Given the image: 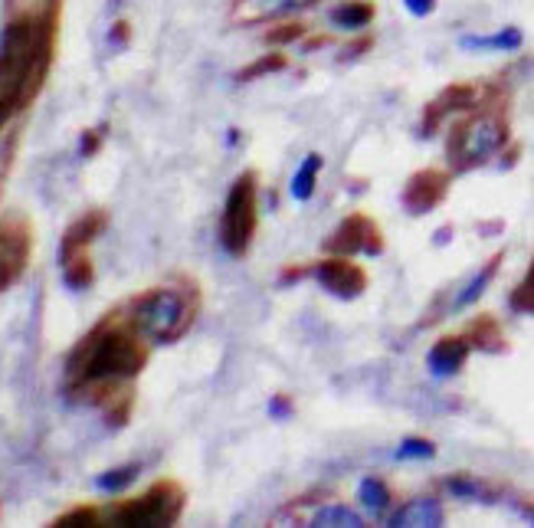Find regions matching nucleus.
Masks as SVG:
<instances>
[{"mask_svg":"<svg viewBox=\"0 0 534 528\" xmlns=\"http://www.w3.org/2000/svg\"><path fill=\"white\" fill-rule=\"evenodd\" d=\"M33 260V224L27 214L10 210L0 217V296L14 289Z\"/></svg>","mask_w":534,"mask_h":528,"instance_id":"nucleus-7","label":"nucleus"},{"mask_svg":"<svg viewBox=\"0 0 534 528\" xmlns=\"http://www.w3.org/2000/svg\"><path fill=\"white\" fill-rule=\"evenodd\" d=\"M469 342L476 345V348H492V351H498L502 348V328H498L492 319H479L476 325L469 328Z\"/></svg>","mask_w":534,"mask_h":528,"instance_id":"nucleus-26","label":"nucleus"},{"mask_svg":"<svg viewBox=\"0 0 534 528\" xmlns=\"http://www.w3.org/2000/svg\"><path fill=\"white\" fill-rule=\"evenodd\" d=\"M469 351H472V342L466 335L439 338V342L430 348V355H426V365H430L436 378H449V374H456L462 365H466Z\"/></svg>","mask_w":534,"mask_h":528,"instance_id":"nucleus-13","label":"nucleus"},{"mask_svg":"<svg viewBox=\"0 0 534 528\" xmlns=\"http://www.w3.org/2000/svg\"><path fill=\"white\" fill-rule=\"evenodd\" d=\"M374 46L371 37H361V40H354L351 46H344V53H341V60H354V56H364L367 50Z\"/></svg>","mask_w":534,"mask_h":528,"instance_id":"nucleus-33","label":"nucleus"},{"mask_svg":"<svg viewBox=\"0 0 534 528\" xmlns=\"http://www.w3.org/2000/svg\"><path fill=\"white\" fill-rule=\"evenodd\" d=\"M256 227H259V174L243 171L240 178L230 184L227 204H223L220 246L240 260V256L249 253V246H253Z\"/></svg>","mask_w":534,"mask_h":528,"instance_id":"nucleus-4","label":"nucleus"},{"mask_svg":"<svg viewBox=\"0 0 534 528\" xmlns=\"http://www.w3.org/2000/svg\"><path fill=\"white\" fill-rule=\"evenodd\" d=\"M184 486L174 483V479H158L151 483L141 496L125 499L109 512L112 525H151V528H164L174 525L184 512Z\"/></svg>","mask_w":534,"mask_h":528,"instance_id":"nucleus-5","label":"nucleus"},{"mask_svg":"<svg viewBox=\"0 0 534 528\" xmlns=\"http://www.w3.org/2000/svg\"><path fill=\"white\" fill-rule=\"evenodd\" d=\"M148 365V338L128 319V312H109L79 338L66 358V391L79 401L99 404L112 427L132 414V381Z\"/></svg>","mask_w":534,"mask_h":528,"instance_id":"nucleus-1","label":"nucleus"},{"mask_svg":"<svg viewBox=\"0 0 534 528\" xmlns=\"http://www.w3.org/2000/svg\"><path fill=\"white\" fill-rule=\"evenodd\" d=\"M479 99V89L476 86H449L443 96L430 102V109H426V128H430L433 122H439L443 115L449 112H466L472 109Z\"/></svg>","mask_w":534,"mask_h":528,"instance_id":"nucleus-15","label":"nucleus"},{"mask_svg":"<svg viewBox=\"0 0 534 528\" xmlns=\"http://www.w3.org/2000/svg\"><path fill=\"white\" fill-rule=\"evenodd\" d=\"M318 171H322V155H308L299 164V171H295V178H292V197L299 204L302 201H312L315 184H318Z\"/></svg>","mask_w":534,"mask_h":528,"instance_id":"nucleus-18","label":"nucleus"},{"mask_svg":"<svg viewBox=\"0 0 534 528\" xmlns=\"http://www.w3.org/2000/svg\"><path fill=\"white\" fill-rule=\"evenodd\" d=\"M446 191H449V178H446V174L436 171V168H423V171H417L407 181L400 201H403V207L410 210V214L423 217V214H430L436 204H443Z\"/></svg>","mask_w":534,"mask_h":528,"instance_id":"nucleus-10","label":"nucleus"},{"mask_svg":"<svg viewBox=\"0 0 534 528\" xmlns=\"http://www.w3.org/2000/svg\"><path fill=\"white\" fill-rule=\"evenodd\" d=\"M325 250L335 256H361V253L377 256L384 250V237L367 214H348L335 230L328 233Z\"/></svg>","mask_w":534,"mask_h":528,"instance_id":"nucleus-8","label":"nucleus"},{"mask_svg":"<svg viewBox=\"0 0 534 528\" xmlns=\"http://www.w3.org/2000/svg\"><path fill=\"white\" fill-rule=\"evenodd\" d=\"M358 496L364 502V509H371V512H384L390 506V489L381 483V479H374V476L364 479Z\"/></svg>","mask_w":534,"mask_h":528,"instance_id":"nucleus-25","label":"nucleus"},{"mask_svg":"<svg viewBox=\"0 0 534 528\" xmlns=\"http://www.w3.org/2000/svg\"><path fill=\"white\" fill-rule=\"evenodd\" d=\"M498 263H502V253H498V256H492V260L485 263V266L479 269V273L469 279V286L462 289L459 296H456L453 309H466V305H472V302H476V299L482 296V292H485V286H489L492 279H495V273H498Z\"/></svg>","mask_w":534,"mask_h":528,"instance_id":"nucleus-20","label":"nucleus"},{"mask_svg":"<svg viewBox=\"0 0 534 528\" xmlns=\"http://www.w3.org/2000/svg\"><path fill=\"white\" fill-rule=\"evenodd\" d=\"M521 30L518 27H505L498 33H489V37H462V50H498V53H512L521 46Z\"/></svg>","mask_w":534,"mask_h":528,"instance_id":"nucleus-17","label":"nucleus"},{"mask_svg":"<svg viewBox=\"0 0 534 528\" xmlns=\"http://www.w3.org/2000/svg\"><path fill=\"white\" fill-rule=\"evenodd\" d=\"M92 279H96V266H92L89 253H79V256H73V260L63 263V283L69 289H76V292L89 289Z\"/></svg>","mask_w":534,"mask_h":528,"instance_id":"nucleus-22","label":"nucleus"},{"mask_svg":"<svg viewBox=\"0 0 534 528\" xmlns=\"http://www.w3.org/2000/svg\"><path fill=\"white\" fill-rule=\"evenodd\" d=\"M125 312L151 345H174L191 332L200 312V289L191 279H174L135 296Z\"/></svg>","mask_w":534,"mask_h":528,"instance_id":"nucleus-3","label":"nucleus"},{"mask_svg":"<svg viewBox=\"0 0 534 528\" xmlns=\"http://www.w3.org/2000/svg\"><path fill=\"white\" fill-rule=\"evenodd\" d=\"M102 138H105V132L102 128H89L86 135H82V145H79V155L82 158H92L99 151V145H102Z\"/></svg>","mask_w":534,"mask_h":528,"instance_id":"nucleus-31","label":"nucleus"},{"mask_svg":"<svg viewBox=\"0 0 534 528\" xmlns=\"http://www.w3.org/2000/svg\"><path fill=\"white\" fill-rule=\"evenodd\" d=\"M282 69H289V56L282 50H272V53H263L249 66H243L240 73H236V82H253V79H263L272 73H282Z\"/></svg>","mask_w":534,"mask_h":528,"instance_id":"nucleus-19","label":"nucleus"},{"mask_svg":"<svg viewBox=\"0 0 534 528\" xmlns=\"http://www.w3.org/2000/svg\"><path fill=\"white\" fill-rule=\"evenodd\" d=\"M312 279L325 292L338 299H358L361 292L367 289V273L361 263H354L351 256H325L312 266Z\"/></svg>","mask_w":534,"mask_h":528,"instance_id":"nucleus-9","label":"nucleus"},{"mask_svg":"<svg viewBox=\"0 0 534 528\" xmlns=\"http://www.w3.org/2000/svg\"><path fill=\"white\" fill-rule=\"evenodd\" d=\"M508 138V125L502 115L495 112H482L472 115L469 122H462L453 128V138H449V158H453L456 168H472V164L489 161L498 155Z\"/></svg>","mask_w":534,"mask_h":528,"instance_id":"nucleus-6","label":"nucleus"},{"mask_svg":"<svg viewBox=\"0 0 534 528\" xmlns=\"http://www.w3.org/2000/svg\"><path fill=\"white\" fill-rule=\"evenodd\" d=\"M59 37V10L10 14L0 30V132L27 112L46 86Z\"/></svg>","mask_w":534,"mask_h":528,"instance_id":"nucleus-2","label":"nucleus"},{"mask_svg":"<svg viewBox=\"0 0 534 528\" xmlns=\"http://www.w3.org/2000/svg\"><path fill=\"white\" fill-rule=\"evenodd\" d=\"M109 227V214L105 210H86L82 217H76L73 224L66 227L63 243H59V263L73 260L79 253H89V246L102 237V230Z\"/></svg>","mask_w":534,"mask_h":528,"instance_id":"nucleus-12","label":"nucleus"},{"mask_svg":"<svg viewBox=\"0 0 534 528\" xmlns=\"http://www.w3.org/2000/svg\"><path fill=\"white\" fill-rule=\"evenodd\" d=\"M109 40L118 43V46H125V43H128V23H125V20H118V23H115L112 33H109Z\"/></svg>","mask_w":534,"mask_h":528,"instance_id":"nucleus-35","label":"nucleus"},{"mask_svg":"<svg viewBox=\"0 0 534 528\" xmlns=\"http://www.w3.org/2000/svg\"><path fill=\"white\" fill-rule=\"evenodd\" d=\"M394 528H436L443 525V506L436 499H413L390 515Z\"/></svg>","mask_w":534,"mask_h":528,"instance_id":"nucleus-14","label":"nucleus"},{"mask_svg":"<svg viewBox=\"0 0 534 528\" xmlns=\"http://www.w3.org/2000/svg\"><path fill=\"white\" fill-rule=\"evenodd\" d=\"M318 0H233L230 23L233 27H256V23H272L295 14V10L315 7Z\"/></svg>","mask_w":534,"mask_h":528,"instance_id":"nucleus-11","label":"nucleus"},{"mask_svg":"<svg viewBox=\"0 0 534 528\" xmlns=\"http://www.w3.org/2000/svg\"><path fill=\"white\" fill-rule=\"evenodd\" d=\"M112 4H115V7H118V4H125V0H112Z\"/></svg>","mask_w":534,"mask_h":528,"instance_id":"nucleus-37","label":"nucleus"},{"mask_svg":"<svg viewBox=\"0 0 534 528\" xmlns=\"http://www.w3.org/2000/svg\"><path fill=\"white\" fill-rule=\"evenodd\" d=\"M430 456H436V447L423 437H407L397 447V460H430Z\"/></svg>","mask_w":534,"mask_h":528,"instance_id":"nucleus-28","label":"nucleus"},{"mask_svg":"<svg viewBox=\"0 0 534 528\" xmlns=\"http://www.w3.org/2000/svg\"><path fill=\"white\" fill-rule=\"evenodd\" d=\"M43 10H63V0H7L10 14H43Z\"/></svg>","mask_w":534,"mask_h":528,"instance_id":"nucleus-29","label":"nucleus"},{"mask_svg":"<svg viewBox=\"0 0 534 528\" xmlns=\"http://www.w3.org/2000/svg\"><path fill=\"white\" fill-rule=\"evenodd\" d=\"M403 7H407L413 17L423 20V17H430L436 10V0H403Z\"/></svg>","mask_w":534,"mask_h":528,"instance_id":"nucleus-32","label":"nucleus"},{"mask_svg":"<svg viewBox=\"0 0 534 528\" xmlns=\"http://www.w3.org/2000/svg\"><path fill=\"white\" fill-rule=\"evenodd\" d=\"M269 414H272V417H289V414H292L289 397H272V401H269Z\"/></svg>","mask_w":534,"mask_h":528,"instance_id":"nucleus-34","label":"nucleus"},{"mask_svg":"<svg viewBox=\"0 0 534 528\" xmlns=\"http://www.w3.org/2000/svg\"><path fill=\"white\" fill-rule=\"evenodd\" d=\"M99 522H102V512L96 506H79L63 512L53 525H99Z\"/></svg>","mask_w":534,"mask_h":528,"instance_id":"nucleus-30","label":"nucleus"},{"mask_svg":"<svg viewBox=\"0 0 534 528\" xmlns=\"http://www.w3.org/2000/svg\"><path fill=\"white\" fill-rule=\"evenodd\" d=\"M308 525L312 528H331V525L335 528H361L364 519L348 506H322L312 519H308Z\"/></svg>","mask_w":534,"mask_h":528,"instance_id":"nucleus-21","label":"nucleus"},{"mask_svg":"<svg viewBox=\"0 0 534 528\" xmlns=\"http://www.w3.org/2000/svg\"><path fill=\"white\" fill-rule=\"evenodd\" d=\"M138 473H141L138 463L115 466V469H109V473H102V476L96 479V486H99L102 492H109V496H115V492H122V489L132 486L135 479H138Z\"/></svg>","mask_w":534,"mask_h":528,"instance_id":"nucleus-24","label":"nucleus"},{"mask_svg":"<svg viewBox=\"0 0 534 528\" xmlns=\"http://www.w3.org/2000/svg\"><path fill=\"white\" fill-rule=\"evenodd\" d=\"M512 309L515 312H525V315H534V260L528 266L525 279H521L518 289L512 292Z\"/></svg>","mask_w":534,"mask_h":528,"instance_id":"nucleus-27","label":"nucleus"},{"mask_svg":"<svg viewBox=\"0 0 534 528\" xmlns=\"http://www.w3.org/2000/svg\"><path fill=\"white\" fill-rule=\"evenodd\" d=\"M325 43H331V37H315V40H308V43H305V53H312V50H318V46H325Z\"/></svg>","mask_w":534,"mask_h":528,"instance_id":"nucleus-36","label":"nucleus"},{"mask_svg":"<svg viewBox=\"0 0 534 528\" xmlns=\"http://www.w3.org/2000/svg\"><path fill=\"white\" fill-rule=\"evenodd\" d=\"M308 37V27L302 20H272V27L266 30V43L269 46H289Z\"/></svg>","mask_w":534,"mask_h":528,"instance_id":"nucleus-23","label":"nucleus"},{"mask_svg":"<svg viewBox=\"0 0 534 528\" xmlns=\"http://www.w3.org/2000/svg\"><path fill=\"white\" fill-rule=\"evenodd\" d=\"M374 14H377V7L371 0H341V4L331 10V23L341 30H364V27H371Z\"/></svg>","mask_w":534,"mask_h":528,"instance_id":"nucleus-16","label":"nucleus"}]
</instances>
